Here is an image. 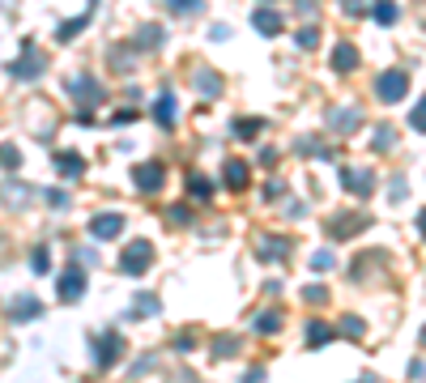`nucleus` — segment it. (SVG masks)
<instances>
[{"label": "nucleus", "instance_id": "nucleus-29", "mask_svg": "<svg viewBox=\"0 0 426 383\" xmlns=\"http://www.w3.org/2000/svg\"><path fill=\"white\" fill-rule=\"evenodd\" d=\"M0 166H5V171H18V166H22V154H18L13 145H5V150H0Z\"/></svg>", "mask_w": 426, "mask_h": 383}, {"label": "nucleus", "instance_id": "nucleus-42", "mask_svg": "<svg viewBox=\"0 0 426 383\" xmlns=\"http://www.w3.org/2000/svg\"><path fill=\"white\" fill-rule=\"evenodd\" d=\"M341 9H350V13H358V9H363V0H341Z\"/></svg>", "mask_w": 426, "mask_h": 383}, {"label": "nucleus", "instance_id": "nucleus-13", "mask_svg": "<svg viewBox=\"0 0 426 383\" xmlns=\"http://www.w3.org/2000/svg\"><path fill=\"white\" fill-rule=\"evenodd\" d=\"M333 68H337V73H354V68H358V51H354V43H337V51H333Z\"/></svg>", "mask_w": 426, "mask_h": 383}, {"label": "nucleus", "instance_id": "nucleus-28", "mask_svg": "<svg viewBox=\"0 0 426 383\" xmlns=\"http://www.w3.org/2000/svg\"><path fill=\"white\" fill-rule=\"evenodd\" d=\"M260 128H264V119H243V123L235 119V137H256Z\"/></svg>", "mask_w": 426, "mask_h": 383}, {"label": "nucleus", "instance_id": "nucleus-43", "mask_svg": "<svg viewBox=\"0 0 426 383\" xmlns=\"http://www.w3.org/2000/svg\"><path fill=\"white\" fill-rule=\"evenodd\" d=\"M418 230H422V238H426V209L418 213Z\"/></svg>", "mask_w": 426, "mask_h": 383}, {"label": "nucleus", "instance_id": "nucleus-44", "mask_svg": "<svg viewBox=\"0 0 426 383\" xmlns=\"http://www.w3.org/2000/svg\"><path fill=\"white\" fill-rule=\"evenodd\" d=\"M422 345H426V328H422Z\"/></svg>", "mask_w": 426, "mask_h": 383}, {"label": "nucleus", "instance_id": "nucleus-23", "mask_svg": "<svg viewBox=\"0 0 426 383\" xmlns=\"http://www.w3.org/2000/svg\"><path fill=\"white\" fill-rule=\"evenodd\" d=\"M392 141H396V133H392L388 123H379L375 133H371V145H375V150H392Z\"/></svg>", "mask_w": 426, "mask_h": 383}, {"label": "nucleus", "instance_id": "nucleus-16", "mask_svg": "<svg viewBox=\"0 0 426 383\" xmlns=\"http://www.w3.org/2000/svg\"><path fill=\"white\" fill-rule=\"evenodd\" d=\"M329 341H333V328H329L324 320H311V324H307V345L320 349V345H329Z\"/></svg>", "mask_w": 426, "mask_h": 383}, {"label": "nucleus", "instance_id": "nucleus-24", "mask_svg": "<svg viewBox=\"0 0 426 383\" xmlns=\"http://www.w3.org/2000/svg\"><path fill=\"white\" fill-rule=\"evenodd\" d=\"M137 43H141V47H158V43H162V26H141V30H137Z\"/></svg>", "mask_w": 426, "mask_h": 383}, {"label": "nucleus", "instance_id": "nucleus-41", "mask_svg": "<svg viewBox=\"0 0 426 383\" xmlns=\"http://www.w3.org/2000/svg\"><path fill=\"white\" fill-rule=\"evenodd\" d=\"M47 200H51L56 209H64V205H68V196H64V192H47Z\"/></svg>", "mask_w": 426, "mask_h": 383}, {"label": "nucleus", "instance_id": "nucleus-30", "mask_svg": "<svg viewBox=\"0 0 426 383\" xmlns=\"http://www.w3.org/2000/svg\"><path fill=\"white\" fill-rule=\"evenodd\" d=\"M166 221H175V226H188V221H192V209H188V205H175V209H166Z\"/></svg>", "mask_w": 426, "mask_h": 383}, {"label": "nucleus", "instance_id": "nucleus-18", "mask_svg": "<svg viewBox=\"0 0 426 383\" xmlns=\"http://www.w3.org/2000/svg\"><path fill=\"white\" fill-rule=\"evenodd\" d=\"M196 90H200L205 98H218V94H222V81H218V73H200V77H196Z\"/></svg>", "mask_w": 426, "mask_h": 383}, {"label": "nucleus", "instance_id": "nucleus-4", "mask_svg": "<svg viewBox=\"0 0 426 383\" xmlns=\"http://www.w3.org/2000/svg\"><path fill=\"white\" fill-rule=\"evenodd\" d=\"M81 294H85V277H81L77 265H68V269L60 273V298H64V303H77Z\"/></svg>", "mask_w": 426, "mask_h": 383}, {"label": "nucleus", "instance_id": "nucleus-2", "mask_svg": "<svg viewBox=\"0 0 426 383\" xmlns=\"http://www.w3.org/2000/svg\"><path fill=\"white\" fill-rule=\"evenodd\" d=\"M375 94H379V102H401V98L409 94V77H405L401 68H392V73H384V77L375 81Z\"/></svg>", "mask_w": 426, "mask_h": 383}, {"label": "nucleus", "instance_id": "nucleus-22", "mask_svg": "<svg viewBox=\"0 0 426 383\" xmlns=\"http://www.w3.org/2000/svg\"><path fill=\"white\" fill-rule=\"evenodd\" d=\"M85 26H90V13H81V18H77V22H64V26H60V30H56V39H60V43H64V39H73V35H81V30H85Z\"/></svg>", "mask_w": 426, "mask_h": 383}, {"label": "nucleus", "instance_id": "nucleus-17", "mask_svg": "<svg viewBox=\"0 0 426 383\" xmlns=\"http://www.w3.org/2000/svg\"><path fill=\"white\" fill-rule=\"evenodd\" d=\"M371 18H375L379 26H392V22H396V5H392V0H375V5H371Z\"/></svg>", "mask_w": 426, "mask_h": 383}, {"label": "nucleus", "instance_id": "nucleus-39", "mask_svg": "<svg viewBox=\"0 0 426 383\" xmlns=\"http://www.w3.org/2000/svg\"><path fill=\"white\" fill-rule=\"evenodd\" d=\"M281 192H286V188H281V179H269V183H264V196H269V200H273V196H281Z\"/></svg>", "mask_w": 426, "mask_h": 383}, {"label": "nucleus", "instance_id": "nucleus-33", "mask_svg": "<svg viewBox=\"0 0 426 383\" xmlns=\"http://www.w3.org/2000/svg\"><path fill=\"white\" fill-rule=\"evenodd\" d=\"M409 123L418 128V133H426V98H422V102L413 107V115H409Z\"/></svg>", "mask_w": 426, "mask_h": 383}, {"label": "nucleus", "instance_id": "nucleus-1", "mask_svg": "<svg viewBox=\"0 0 426 383\" xmlns=\"http://www.w3.org/2000/svg\"><path fill=\"white\" fill-rule=\"evenodd\" d=\"M150 265H154V247H150L145 238L128 243V247H124V255H120V273H128V277H141Z\"/></svg>", "mask_w": 426, "mask_h": 383}, {"label": "nucleus", "instance_id": "nucleus-10", "mask_svg": "<svg viewBox=\"0 0 426 383\" xmlns=\"http://www.w3.org/2000/svg\"><path fill=\"white\" fill-rule=\"evenodd\" d=\"M68 94H77L81 102H102V94H107V90H102V85H94L90 77H77V81H68Z\"/></svg>", "mask_w": 426, "mask_h": 383}, {"label": "nucleus", "instance_id": "nucleus-34", "mask_svg": "<svg viewBox=\"0 0 426 383\" xmlns=\"http://www.w3.org/2000/svg\"><path fill=\"white\" fill-rule=\"evenodd\" d=\"M303 303H329V290H320V286H311V290H303Z\"/></svg>", "mask_w": 426, "mask_h": 383}, {"label": "nucleus", "instance_id": "nucleus-25", "mask_svg": "<svg viewBox=\"0 0 426 383\" xmlns=\"http://www.w3.org/2000/svg\"><path fill=\"white\" fill-rule=\"evenodd\" d=\"M56 166H60L64 175H81V171H85V162H81L77 154H60V158H56Z\"/></svg>", "mask_w": 426, "mask_h": 383}, {"label": "nucleus", "instance_id": "nucleus-21", "mask_svg": "<svg viewBox=\"0 0 426 383\" xmlns=\"http://www.w3.org/2000/svg\"><path fill=\"white\" fill-rule=\"evenodd\" d=\"M277 328H281V315H277V311H260V315H256V332H260V336H269V332H277Z\"/></svg>", "mask_w": 426, "mask_h": 383}, {"label": "nucleus", "instance_id": "nucleus-38", "mask_svg": "<svg viewBox=\"0 0 426 383\" xmlns=\"http://www.w3.org/2000/svg\"><path fill=\"white\" fill-rule=\"evenodd\" d=\"M137 311H145V315H154V311H158V298H150V294H141V298H137Z\"/></svg>", "mask_w": 426, "mask_h": 383}, {"label": "nucleus", "instance_id": "nucleus-20", "mask_svg": "<svg viewBox=\"0 0 426 383\" xmlns=\"http://www.w3.org/2000/svg\"><path fill=\"white\" fill-rule=\"evenodd\" d=\"M286 238H260V255H264V260H281V255H286Z\"/></svg>", "mask_w": 426, "mask_h": 383}, {"label": "nucleus", "instance_id": "nucleus-37", "mask_svg": "<svg viewBox=\"0 0 426 383\" xmlns=\"http://www.w3.org/2000/svg\"><path fill=\"white\" fill-rule=\"evenodd\" d=\"M315 43H320V35H315L311 26H307V30H298V47H307V51H311Z\"/></svg>", "mask_w": 426, "mask_h": 383}, {"label": "nucleus", "instance_id": "nucleus-32", "mask_svg": "<svg viewBox=\"0 0 426 383\" xmlns=\"http://www.w3.org/2000/svg\"><path fill=\"white\" fill-rule=\"evenodd\" d=\"M341 328H346V336H354V341H358V336H363V332H367V328H363V320H358V315H346V320H341Z\"/></svg>", "mask_w": 426, "mask_h": 383}, {"label": "nucleus", "instance_id": "nucleus-7", "mask_svg": "<svg viewBox=\"0 0 426 383\" xmlns=\"http://www.w3.org/2000/svg\"><path fill=\"white\" fill-rule=\"evenodd\" d=\"M120 230H124V217H120V213H98V217L90 221V234H94V238H116Z\"/></svg>", "mask_w": 426, "mask_h": 383}, {"label": "nucleus", "instance_id": "nucleus-31", "mask_svg": "<svg viewBox=\"0 0 426 383\" xmlns=\"http://www.w3.org/2000/svg\"><path fill=\"white\" fill-rule=\"evenodd\" d=\"M171 13H200V0H166Z\"/></svg>", "mask_w": 426, "mask_h": 383}, {"label": "nucleus", "instance_id": "nucleus-27", "mask_svg": "<svg viewBox=\"0 0 426 383\" xmlns=\"http://www.w3.org/2000/svg\"><path fill=\"white\" fill-rule=\"evenodd\" d=\"M235 349H239L235 336H218V341H213V353H218V358H235Z\"/></svg>", "mask_w": 426, "mask_h": 383}, {"label": "nucleus", "instance_id": "nucleus-14", "mask_svg": "<svg viewBox=\"0 0 426 383\" xmlns=\"http://www.w3.org/2000/svg\"><path fill=\"white\" fill-rule=\"evenodd\" d=\"M35 315H43V303H39L35 294H22V298L13 303V320L26 324V320H35Z\"/></svg>", "mask_w": 426, "mask_h": 383}, {"label": "nucleus", "instance_id": "nucleus-12", "mask_svg": "<svg viewBox=\"0 0 426 383\" xmlns=\"http://www.w3.org/2000/svg\"><path fill=\"white\" fill-rule=\"evenodd\" d=\"M341 217H346V221H333V226H329V230H333V234H341V238H350V234L367 230V221H371L367 213H341Z\"/></svg>", "mask_w": 426, "mask_h": 383}, {"label": "nucleus", "instance_id": "nucleus-8", "mask_svg": "<svg viewBox=\"0 0 426 383\" xmlns=\"http://www.w3.org/2000/svg\"><path fill=\"white\" fill-rule=\"evenodd\" d=\"M133 179H137L141 192H158V188H162V166H158V162H141V166L133 171Z\"/></svg>", "mask_w": 426, "mask_h": 383}, {"label": "nucleus", "instance_id": "nucleus-35", "mask_svg": "<svg viewBox=\"0 0 426 383\" xmlns=\"http://www.w3.org/2000/svg\"><path fill=\"white\" fill-rule=\"evenodd\" d=\"M311 265H315L320 273H324V269H333V251H315V255H311Z\"/></svg>", "mask_w": 426, "mask_h": 383}, {"label": "nucleus", "instance_id": "nucleus-3", "mask_svg": "<svg viewBox=\"0 0 426 383\" xmlns=\"http://www.w3.org/2000/svg\"><path fill=\"white\" fill-rule=\"evenodd\" d=\"M43 68H47V60L35 51V43H26V47H22V60H18V64H9V73H13V77H39Z\"/></svg>", "mask_w": 426, "mask_h": 383}, {"label": "nucleus", "instance_id": "nucleus-9", "mask_svg": "<svg viewBox=\"0 0 426 383\" xmlns=\"http://www.w3.org/2000/svg\"><path fill=\"white\" fill-rule=\"evenodd\" d=\"M252 26H256V30H260L264 39H273V35H281V18H277L273 9H256V13H252Z\"/></svg>", "mask_w": 426, "mask_h": 383}, {"label": "nucleus", "instance_id": "nucleus-26", "mask_svg": "<svg viewBox=\"0 0 426 383\" xmlns=\"http://www.w3.org/2000/svg\"><path fill=\"white\" fill-rule=\"evenodd\" d=\"M188 192H192V196H196V200H200V196H205V200H209V196H213V183H209V179H205V175H192V179H188Z\"/></svg>", "mask_w": 426, "mask_h": 383}, {"label": "nucleus", "instance_id": "nucleus-11", "mask_svg": "<svg viewBox=\"0 0 426 383\" xmlns=\"http://www.w3.org/2000/svg\"><path fill=\"white\" fill-rule=\"evenodd\" d=\"M222 179H226V188H235V192H243V188H248V162H239V158H231V162L222 166Z\"/></svg>", "mask_w": 426, "mask_h": 383}, {"label": "nucleus", "instance_id": "nucleus-5", "mask_svg": "<svg viewBox=\"0 0 426 383\" xmlns=\"http://www.w3.org/2000/svg\"><path fill=\"white\" fill-rule=\"evenodd\" d=\"M94 358H98V366H116L120 362V349H124V341H120V332H107L102 341H94Z\"/></svg>", "mask_w": 426, "mask_h": 383}, {"label": "nucleus", "instance_id": "nucleus-40", "mask_svg": "<svg viewBox=\"0 0 426 383\" xmlns=\"http://www.w3.org/2000/svg\"><path fill=\"white\" fill-rule=\"evenodd\" d=\"M133 119H137V111H128V107H124V111H116V123H133Z\"/></svg>", "mask_w": 426, "mask_h": 383}, {"label": "nucleus", "instance_id": "nucleus-6", "mask_svg": "<svg viewBox=\"0 0 426 383\" xmlns=\"http://www.w3.org/2000/svg\"><path fill=\"white\" fill-rule=\"evenodd\" d=\"M341 183H346L354 196H371V192H375V175H371V171H350V166H341Z\"/></svg>", "mask_w": 426, "mask_h": 383}, {"label": "nucleus", "instance_id": "nucleus-36", "mask_svg": "<svg viewBox=\"0 0 426 383\" xmlns=\"http://www.w3.org/2000/svg\"><path fill=\"white\" fill-rule=\"evenodd\" d=\"M30 269H35V273H47V269H51V260H47V251H35V255H30Z\"/></svg>", "mask_w": 426, "mask_h": 383}, {"label": "nucleus", "instance_id": "nucleus-19", "mask_svg": "<svg viewBox=\"0 0 426 383\" xmlns=\"http://www.w3.org/2000/svg\"><path fill=\"white\" fill-rule=\"evenodd\" d=\"M329 123L337 128V133H354V128H358V115H354V111H333Z\"/></svg>", "mask_w": 426, "mask_h": 383}, {"label": "nucleus", "instance_id": "nucleus-15", "mask_svg": "<svg viewBox=\"0 0 426 383\" xmlns=\"http://www.w3.org/2000/svg\"><path fill=\"white\" fill-rule=\"evenodd\" d=\"M154 119H158L162 128L175 123V98H171V94H158V98H154Z\"/></svg>", "mask_w": 426, "mask_h": 383}]
</instances>
